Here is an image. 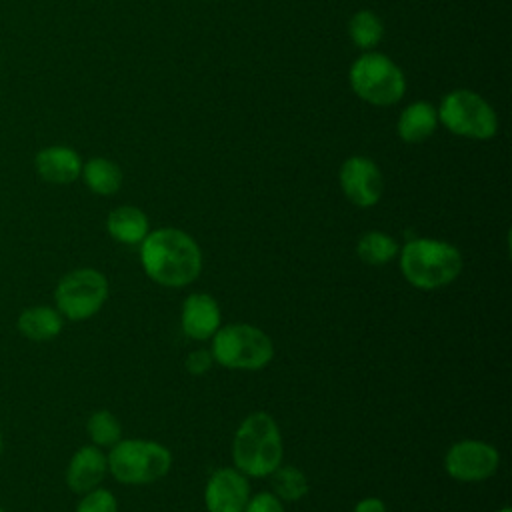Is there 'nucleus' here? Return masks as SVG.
Segmentation results:
<instances>
[{"label": "nucleus", "instance_id": "1", "mask_svg": "<svg viewBox=\"0 0 512 512\" xmlns=\"http://www.w3.org/2000/svg\"><path fill=\"white\" fill-rule=\"evenodd\" d=\"M140 264L150 280L168 288L192 284L202 270L198 242L178 228H158L140 242Z\"/></svg>", "mask_w": 512, "mask_h": 512}, {"label": "nucleus", "instance_id": "2", "mask_svg": "<svg viewBox=\"0 0 512 512\" xmlns=\"http://www.w3.org/2000/svg\"><path fill=\"white\" fill-rule=\"evenodd\" d=\"M284 456L282 434L276 420L266 412L248 414L232 440L234 468L244 476H270Z\"/></svg>", "mask_w": 512, "mask_h": 512}, {"label": "nucleus", "instance_id": "3", "mask_svg": "<svg viewBox=\"0 0 512 512\" xmlns=\"http://www.w3.org/2000/svg\"><path fill=\"white\" fill-rule=\"evenodd\" d=\"M400 252V270L418 290H436L452 284L464 266L460 250L436 238H412Z\"/></svg>", "mask_w": 512, "mask_h": 512}, {"label": "nucleus", "instance_id": "4", "mask_svg": "<svg viewBox=\"0 0 512 512\" xmlns=\"http://www.w3.org/2000/svg\"><path fill=\"white\" fill-rule=\"evenodd\" d=\"M210 354L214 362L230 370H260L274 358V344L262 328L234 322L216 330Z\"/></svg>", "mask_w": 512, "mask_h": 512}, {"label": "nucleus", "instance_id": "5", "mask_svg": "<svg viewBox=\"0 0 512 512\" xmlns=\"http://www.w3.org/2000/svg\"><path fill=\"white\" fill-rule=\"evenodd\" d=\"M108 460V472L122 484H150L164 478L172 466V454L154 440H118Z\"/></svg>", "mask_w": 512, "mask_h": 512}, {"label": "nucleus", "instance_id": "6", "mask_svg": "<svg viewBox=\"0 0 512 512\" xmlns=\"http://www.w3.org/2000/svg\"><path fill=\"white\" fill-rule=\"evenodd\" d=\"M350 86L366 102L388 106L404 96L402 70L380 52L362 54L350 68Z\"/></svg>", "mask_w": 512, "mask_h": 512}, {"label": "nucleus", "instance_id": "7", "mask_svg": "<svg viewBox=\"0 0 512 512\" xmlns=\"http://www.w3.org/2000/svg\"><path fill=\"white\" fill-rule=\"evenodd\" d=\"M108 280L96 268H76L60 278L54 290L56 310L68 320H88L104 306Z\"/></svg>", "mask_w": 512, "mask_h": 512}, {"label": "nucleus", "instance_id": "8", "mask_svg": "<svg viewBox=\"0 0 512 512\" xmlns=\"http://www.w3.org/2000/svg\"><path fill=\"white\" fill-rule=\"evenodd\" d=\"M438 120L454 134L486 140L498 130V118L492 106L472 90H454L442 98Z\"/></svg>", "mask_w": 512, "mask_h": 512}, {"label": "nucleus", "instance_id": "9", "mask_svg": "<svg viewBox=\"0 0 512 512\" xmlns=\"http://www.w3.org/2000/svg\"><path fill=\"white\" fill-rule=\"evenodd\" d=\"M500 466V452L482 440H460L444 456V470L458 482H480Z\"/></svg>", "mask_w": 512, "mask_h": 512}, {"label": "nucleus", "instance_id": "10", "mask_svg": "<svg viewBox=\"0 0 512 512\" xmlns=\"http://www.w3.org/2000/svg\"><path fill=\"white\" fill-rule=\"evenodd\" d=\"M340 186L354 206L370 208L382 198L384 178L374 160L366 156H350L340 166Z\"/></svg>", "mask_w": 512, "mask_h": 512}, {"label": "nucleus", "instance_id": "11", "mask_svg": "<svg viewBox=\"0 0 512 512\" xmlns=\"http://www.w3.org/2000/svg\"><path fill=\"white\" fill-rule=\"evenodd\" d=\"M250 498V484L236 468H218L206 482L204 504L208 512H242Z\"/></svg>", "mask_w": 512, "mask_h": 512}, {"label": "nucleus", "instance_id": "12", "mask_svg": "<svg viewBox=\"0 0 512 512\" xmlns=\"http://www.w3.org/2000/svg\"><path fill=\"white\" fill-rule=\"evenodd\" d=\"M182 332L192 340H208L222 326L220 306L206 292H194L186 296L180 312Z\"/></svg>", "mask_w": 512, "mask_h": 512}, {"label": "nucleus", "instance_id": "13", "mask_svg": "<svg viewBox=\"0 0 512 512\" xmlns=\"http://www.w3.org/2000/svg\"><path fill=\"white\" fill-rule=\"evenodd\" d=\"M108 472L106 454L100 446H82L74 452L66 468V484L76 494H86L100 486Z\"/></svg>", "mask_w": 512, "mask_h": 512}, {"label": "nucleus", "instance_id": "14", "mask_svg": "<svg viewBox=\"0 0 512 512\" xmlns=\"http://www.w3.org/2000/svg\"><path fill=\"white\" fill-rule=\"evenodd\" d=\"M36 172L40 178L52 184H70L82 172L80 156L68 146H48L34 158Z\"/></svg>", "mask_w": 512, "mask_h": 512}, {"label": "nucleus", "instance_id": "15", "mask_svg": "<svg viewBox=\"0 0 512 512\" xmlns=\"http://www.w3.org/2000/svg\"><path fill=\"white\" fill-rule=\"evenodd\" d=\"M108 234L122 244H140L150 232L146 214L136 206H118L106 218Z\"/></svg>", "mask_w": 512, "mask_h": 512}, {"label": "nucleus", "instance_id": "16", "mask_svg": "<svg viewBox=\"0 0 512 512\" xmlns=\"http://www.w3.org/2000/svg\"><path fill=\"white\" fill-rule=\"evenodd\" d=\"M16 326L26 338L46 342L62 332V314L52 306H30L20 312Z\"/></svg>", "mask_w": 512, "mask_h": 512}, {"label": "nucleus", "instance_id": "17", "mask_svg": "<svg viewBox=\"0 0 512 512\" xmlns=\"http://www.w3.org/2000/svg\"><path fill=\"white\" fill-rule=\"evenodd\" d=\"M438 124V112L430 102H412L398 118V134L404 142L418 144L432 136Z\"/></svg>", "mask_w": 512, "mask_h": 512}, {"label": "nucleus", "instance_id": "18", "mask_svg": "<svg viewBox=\"0 0 512 512\" xmlns=\"http://www.w3.org/2000/svg\"><path fill=\"white\" fill-rule=\"evenodd\" d=\"M82 178L86 182V186L100 196H110L114 192H118L120 184H122V172L120 168L106 158H90L84 166H82Z\"/></svg>", "mask_w": 512, "mask_h": 512}, {"label": "nucleus", "instance_id": "19", "mask_svg": "<svg viewBox=\"0 0 512 512\" xmlns=\"http://www.w3.org/2000/svg\"><path fill=\"white\" fill-rule=\"evenodd\" d=\"M398 250V242L380 230L362 234L356 244L358 258L368 266H384L392 262L398 256Z\"/></svg>", "mask_w": 512, "mask_h": 512}, {"label": "nucleus", "instance_id": "20", "mask_svg": "<svg viewBox=\"0 0 512 512\" xmlns=\"http://www.w3.org/2000/svg\"><path fill=\"white\" fill-rule=\"evenodd\" d=\"M272 494L282 502H296L308 494V480L304 472L292 464H280L270 474Z\"/></svg>", "mask_w": 512, "mask_h": 512}, {"label": "nucleus", "instance_id": "21", "mask_svg": "<svg viewBox=\"0 0 512 512\" xmlns=\"http://www.w3.org/2000/svg\"><path fill=\"white\" fill-rule=\"evenodd\" d=\"M86 430L94 446H114L118 440H122V426L120 420L108 412V410H96L90 414L86 422Z\"/></svg>", "mask_w": 512, "mask_h": 512}, {"label": "nucleus", "instance_id": "22", "mask_svg": "<svg viewBox=\"0 0 512 512\" xmlns=\"http://www.w3.org/2000/svg\"><path fill=\"white\" fill-rule=\"evenodd\" d=\"M348 32H350V38L354 40L356 46L372 48L380 42L384 28H382L380 18L374 12L360 10L352 16V20L348 24Z\"/></svg>", "mask_w": 512, "mask_h": 512}, {"label": "nucleus", "instance_id": "23", "mask_svg": "<svg viewBox=\"0 0 512 512\" xmlns=\"http://www.w3.org/2000/svg\"><path fill=\"white\" fill-rule=\"evenodd\" d=\"M76 512H118V502L110 490L94 488L82 496Z\"/></svg>", "mask_w": 512, "mask_h": 512}, {"label": "nucleus", "instance_id": "24", "mask_svg": "<svg viewBox=\"0 0 512 512\" xmlns=\"http://www.w3.org/2000/svg\"><path fill=\"white\" fill-rule=\"evenodd\" d=\"M242 512H286L284 502L276 498L272 492H258L250 496Z\"/></svg>", "mask_w": 512, "mask_h": 512}, {"label": "nucleus", "instance_id": "25", "mask_svg": "<svg viewBox=\"0 0 512 512\" xmlns=\"http://www.w3.org/2000/svg\"><path fill=\"white\" fill-rule=\"evenodd\" d=\"M212 364H214V358L208 350H194L186 356V370L194 376H202L212 368Z\"/></svg>", "mask_w": 512, "mask_h": 512}, {"label": "nucleus", "instance_id": "26", "mask_svg": "<svg viewBox=\"0 0 512 512\" xmlns=\"http://www.w3.org/2000/svg\"><path fill=\"white\" fill-rule=\"evenodd\" d=\"M354 512H386V506L380 498L366 496V498L358 500V504L354 506Z\"/></svg>", "mask_w": 512, "mask_h": 512}, {"label": "nucleus", "instance_id": "27", "mask_svg": "<svg viewBox=\"0 0 512 512\" xmlns=\"http://www.w3.org/2000/svg\"><path fill=\"white\" fill-rule=\"evenodd\" d=\"M498 512H512V510H510V508H508V506H504V508H500V510H498Z\"/></svg>", "mask_w": 512, "mask_h": 512}, {"label": "nucleus", "instance_id": "28", "mask_svg": "<svg viewBox=\"0 0 512 512\" xmlns=\"http://www.w3.org/2000/svg\"><path fill=\"white\" fill-rule=\"evenodd\" d=\"M2 448H4V442H2V434H0V456H2Z\"/></svg>", "mask_w": 512, "mask_h": 512}, {"label": "nucleus", "instance_id": "29", "mask_svg": "<svg viewBox=\"0 0 512 512\" xmlns=\"http://www.w3.org/2000/svg\"><path fill=\"white\" fill-rule=\"evenodd\" d=\"M0 512H6V510H4V508H2V506H0Z\"/></svg>", "mask_w": 512, "mask_h": 512}]
</instances>
